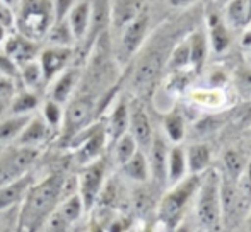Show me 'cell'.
I'll return each instance as SVG.
<instances>
[{"instance_id": "1", "label": "cell", "mask_w": 251, "mask_h": 232, "mask_svg": "<svg viewBox=\"0 0 251 232\" xmlns=\"http://www.w3.org/2000/svg\"><path fill=\"white\" fill-rule=\"evenodd\" d=\"M65 193V179L62 174H50L40 183H33L21 202L19 231L40 232L56 210Z\"/></svg>"}, {"instance_id": "2", "label": "cell", "mask_w": 251, "mask_h": 232, "mask_svg": "<svg viewBox=\"0 0 251 232\" xmlns=\"http://www.w3.org/2000/svg\"><path fill=\"white\" fill-rule=\"evenodd\" d=\"M221 174L215 169H208L201 174L200 186L197 191L195 212L203 231L215 232L222 222V202H221Z\"/></svg>"}, {"instance_id": "3", "label": "cell", "mask_w": 251, "mask_h": 232, "mask_svg": "<svg viewBox=\"0 0 251 232\" xmlns=\"http://www.w3.org/2000/svg\"><path fill=\"white\" fill-rule=\"evenodd\" d=\"M200 178L201 176L188 174L179 183L173 185L171 189L161 198L157 205V217L168 229H173L181 220H185L186 209L199 191Z\"/></svg>"}, {"instance_id": "4", "label": "cell", "mask_w": 251, "mask_h": 232, "mask_svg": "<svg viewBox=\"0 0 251 232\" xmlns=\"http://www.w3.org/2000/svg\"><path fill=\"white\" fill-rule=\"evenodd\" d=\"M53 23L51 0H23L19 14L21 36L40 40L50 31Z\"/></svg>"}, {"instance_id": "5", "label": "cell", "mask_w": 251, "mask_h": 232, "mask_svg": "<svg viewBox=\"0 0 251 232\" xmlns=\"http://www.w3.org/2000/svg\"><path fill=\"white\" fill-rule=\"evenodd\" d=\"M106 161L98 159L91 164H86L77 179V193L84 203V209L91 210L100 198L102 188L106 185Z\"/></svg>"}, {"instance_id": "6", "label": "cell", "mask_w": 251, "mask_h": 232, "mask_svg": "<svg viewBox=\"0 0 251 232\" xmlns=\"http://www.w3.org/2000/svg\"><path fill=\"white\" fill-rule=\"evenodd\" d=\"M40 156V150L34 147H14L0 157V185L23 178L29 173L31 166Z\"/></svg>"}, {"instance_id": "7", "label": "cell", "mask_w": 251, "mask_h": 232, "mask_svg": "<svg viewBox=\"0 0 251 232\" xmlns=\"http://www.w3.org/2000/svg\"><path fill=\"white\" fill-rule=\"evenodd\" d=\"M94 113V103L89 96H79L72 99L63 111V139L72 140L75 135H79L84 128H87L91 118Z\"/></svg>"}, {"instance_id": "8", "label": "cell", "mask_w": 251, "mask_h": 232, "mask_svg": "<svg viewBox=\"0 0 251 232\" xmlns=\"http://www.w3.org/2000/svg\"><path fill=\"white\" fill-rule=\"evenodd\" d=\"M106 139L108 135H106V128L102 125L84 128L79 135L70 140L77 149V161L86 166V164L101 159V154L106 147Z\"/></svg>"}, {"instance_id": "9", "label": "cell", "mask_w": 251, "mask_h": 232, "mask_svg": "<svg viewBox=\"0 0 251 232\" xmlns=\"http://www.w3.org/2000/svg\"><path fill=\"white\" fill-rule=\"evenodd\" d=\"M70 58H72V50L65 46H50L41 51L38 63L43 72V80H51L53 77L62 73L69 65Z\"/></svg>"}, {"instance_id": "10", "label": "cell", "mask_w": 251, "mask_h": 232, "mask_svg": "<svg viewBox=\"0 0 251 232\" xmlns=\"http://www.w3.org/2000/svg\"><path fill=\"white\" fill-rule=\"evenodd\" d=\"M33 186V176L29 173L5 185H0V213L7 212L14 205L21 203L26 196L27 189Z\"/></svg>"}, {"instance_id": "11", "label": "cell", "mask_w": 251, "mask_h": 232, "mask_svg": "<svg viewBox=\"0 0 251 232\" xmlns=\"http://www.w3.org/2000/svg\"><path fill=\"white\" fill-rule=\"evenodd\" d=\"M128 128H130V135L133 137L137 145L142 147V149H149L152 139H154V133H152L149 115H147L146 110H144L142 106H139V104H135V106L130 110Z\"/></svg>"}, {"instance_id": "12", "label": "cell", "mask_w": 251, "mask_h": 232, "mask_svg": "<svg viewBox=\"0 0 251 232\" xmlns=\"http://www.w3.org/2000/svg\"><path fill=\"white\" fill-rule=\"evenodd\" d=\"M151 156H149V169H151V176L159 186H166L168 185V176H166V171H168V145H166L164 139L161 137H154L152 139V143L149 147Z\"/></svg>"}, {"instance_id": "13", "label": "cell", "mask_w": 251, "mask_h": 232, "mask_svg": "<svg viewBox=\"0 0 251 232\" xmlns=\"http://www.w3.org/2000/svg\"><path fill=\"white\" fill-rule=\"evenodd\" d=\"M147 26H149V16H147V12H140L132 23L125 26V33H123L122 38V48L126 57L133 55L140 48L144 38H146Z\"/></svg>"}, {"instance_id": "14", "label": "cell", "mask_w": 251, "mask_h": 232, "mask_svg": "<svg viewBox=\"0 0 251 232\" xmlns=\"http://www.w3.org/2000/svg\"><path fill=\"white\" fill-rule=\"evenodd\" d=\"M38 53L36 45L24 36H14L7 41L5 45V57L14 63V65H26L29 62H34Z\"/></svg>"}, {"instance_id": "15", "label": "cell", "mask_w": 251, "mask_h": 232, "mask_svg": "<svg viewBox=\"0 0 251 232\" xmlns=\"http://www.w3.org/2000/svg\"><path fill=\"white\" fill-rule=\"evenodd\" d=\"M48 135H50V126L45 123L43 118L34 116V118L29 119V123L23 130V133L17 137V145L38 149V145L43 143L48 139Z\"/></svg>"}, {"instance_id": "16", "label": "cell", "mask_w": 251, "mask_h": 232, "mask_svg": "<svg viewBox=\"0 0 251 232\" xmlns=\"http://www.w3.org/2000/svg\"><path fill=\"white\" fill-rule=\"evenodd\" d=\"M79 77L80 73L77 69L63 70L51 87V101H55L60 106L65 104L70 99V96H72L74 89H75L77 82H79Z\"/></svg>"}, {"instance_id": "17", "label": "cell", "mask_w": 251, "mask_h": 232, "mask_svg": "<svg viewBox=\"0 0 251 232\" xmlns=\"http://www.w3.org/2000/svg\"><path fill=\"white\" fill-rule=\"evenodd\" d=\"M89 19H91V7L87 2L75 3L72 7V10L69 12L67 24H69L74 40H82L86 36L87 29H89Z\"/></svg>"}, {"instance_id": "18", "label": "cell", "mask_w": 251, "mask_h": 232, "mask_svg": "<svg viewBox=\"0 0 251 232\" xmlns=\"http://www.w3.org/2000/svg\"><path fill=\"white\" fill-rule=\"evenodd\" d=\"M210 161L212 154L205 143H195L188 149L186 152V167H188V174L201 176L210 169Z\"/></svg>"}, {"instance_id": "19", "label": "cell", "mask_w": 251, "mask_h": 232, "mask_svg": "<svg viewBox=\"0 0 251 232\" xmlns=\"http://www.w3.org/2000/svg\"><path fill=\"white\" fill-rule=\"evenodd\" d=\"M140 0H116L111 9V21L115 27H125L130 24L140 12H142Z\"/></svg>"}, {"instance_id": "20", "label": "cell", "mask_w": 251, "mask_h": 232, "mask_svg": "<svg viewBox=\"0 0 251 232\" xmlns=\"http://www.w3.org/2000/svg\"><path fill=\"white\" fill-rule=\"evenodd\" d=\"M128 121H130V110L125 101H120L115 106V110H113L111 116H109L106 135H108L113 142H116L120 137L128 133Z\"/></svg>"}, {"instance_id": "21", "label": "cell", "mask_w": 251, "mask_h": 232, "mask_svg": "<svg viewBox=\"0 0 251 232\" xmlns=\"http://www.w3.org/2000/svg\"><path fill=\"white\" fill-rule=\"evenodd\" d=\"M168 185L173 186L179 183L183 178L188 176V167H186V154L181 147H173L168 152Z\"/></svg>"}, {"instance_id": "22", "label": "cell", "mask_w": 251, "mask_h": 232, "mask_svg": "<svg viewBox=\"0 0 251 232\" xmlns=\"http://www.w3.org/2000/svg\"><path fill=\"white\" fill-rule=\"evenodd\" d=\"M208 27H210V41L214 51L222 53V51L227 50L229 45H231V34H229L227 27L224 26L217 12H212L208 16Z\"/></svg>"}, {"instance_id": "23", "label": "cell", "mask_w": 251, "mask_h": 232, "mask_svg": "<svg viewBox=\"0 0 251 232\" xmlns=\"http://www.w3.org/2000/svg\"><path fill=\"white\" fill-rule=\"evenodd\" d=\"M84 203L82 200H80L79 193H72V195H67L62 198V202L58 203V207H56L55 212L58 213L60 217H62L63 220H65L67 224H70L72 226L74 222H77V220L82 217L84 213Z\"/></svg>"}, {"instance_id": "24", "label": "cell", "mask_w": 251, "mask_h": 232, "mask_svg": "<svg viewBox=\"0 0 251 232\" xmlns=\"http://www.w3.org/2000/svg\"><path fill=\"white\" fill-rule=\"evenodd\" d=\"M122 167H123V174L135 183H147L151 178L149 161H147V157L140 150H137L135 156L128 162L123 164Z\"/></svg>"}, {"instance_id": "25", "label": "cell", "mask_w": 251, "mask_h": 232, "mask_svg": "<svg viewBox=\"0 0 251 232\" xmlns=\"http://www.w3.org/2000/svg\"><path fill=\"white\" fill-rule=\"evenodd\" d=\"M29 119V115H12L10 118L0 121V142L16 140L23 133V130L26 128Z\"/></svg>"}, {"instance_id": "26", "label": "cell", "mask_w": 251, "mask_h": 232, "mask_svg": "<svg viewBox=\"0 0 251 232\" xmlns=\"http://www.w3.org/2000/svg\"><path fill=\"white\" fill-rule=\"evenodd\" d=\"M188 46H190V65L193 67L195 72H200L201 67L207 58V40H205V34L201 31H195V33L190 36Z\"/></svg>"}, {"instance_id": "27", "label": "cell", "mask_w": 251, "mask_h": 232, "mask_svg": "<svg viewBox=\"0 0 251 232\" xmlns=\"http://www.w3.org/2000/svg\"><path fill=\"white\" fill-rule=\"evenodd\" d=\"M159 69H161V57L157 53H151L146 58H142L135 72V86H147L152 82L154 77L157 75Z\"/></svg>"}, {"instance_id": "28", "label": "cell", "mask_w": 251, "mask_h": 232, "mask_svg": "<svg viewBox=\"0 0 251 232\" xmlns=\"http://www.w3.org/2000/svg\"><path fill=\"white\" fill-rule=\"evenodd\" d=\"M139 150V145L133 140V137L130 133H125L123 137H120L115 142V159L120 166H123L125 162H128Z\"/></svg>"}, {"instance_id": "29", "label": "cell", "mask_w": 251, "mask_h": 232, "mask_svg": "<svg viewBox=\"0 0 251 232\" xmlns=\"http://www.w3.org/2000/svg\"><path fill=\"white\" fill-rule=\"evenodd\" d=\"M164 130L168 133L169 140L175 143L181 142L185 137V119L179 111H171L164 118Z\"/></svg>"}, {"instance_id": "30", "label": "cell", "mask_w": 251, "mask_h": 232, "mask_svg": "<svg viewBox=\"0 0 251 232\" xmlns=\"http://www.w3.org/2000/svg\"><path fill=\"white\" fill-rule=\"evenodd\" d=\"M38 104H40V101H38L36 94L29 93V91L19 93L12 99V103H10V113L12 115H29L31 111L36 110Z\"/></svg>"}, {"instance_id": "31", "label": "cell", "mask_w": 251, "mask_h": 232, "mask_svg": "<svg viewBox=\"0 0 251 232\" xmlns=\"http://www.w3.org/2000/svg\"><path fill=\"white\" fill-rule=\"evenodd\" d=\"M224 164H226V169H227V174L232 181L239 179V176L245 173L246 169V157L243 156L239 150H227L224 154Z\"/></svg>"}, {"instance_id": "32", "label": "cell", "mask_w": 251, "mask_h": 232, "mask_svg": "<svg viewBox=\"0 0 251 232\" xmlns=\"http://www.w3.org/2000/svg\"><path fill=\"white\" fill-rule=\"evenodd\" d=\"M106 0H98L94 10H91V19H89V29L91 36L96 38L98 34L102 31V27L106 26V21H108V9H106Z\"/></svg>"}, {"instance_id": "33", "label": "cell", "mask_w": 251, "mask_h": 232, "mask_svg": "<svg viewBox=\"0 0 251 232\" xmlns=\"http://www.w3.org/2000/svg\"><path fill=\"white\" fill-rule=\"evenodd\" d=\"M48 40L51 41L53 46H65V48H70L69 45L72 43L74 36L70 33V27L67 24V21H56L55 26L50 27L48 31Z\"/></svg>"}, {"instance_id": "34", "label": "cell", "mask_w": 251, "mask_h": 232, "mask_svg": "<svg viewBox=\"0 0 251 232\" xmlns=\"http://www.w3.org/2000/svg\"><path fill=\"white\" fill-rule=\"evenodd\" d=\"M21 77H23L24 84L29 89H34L36 86H40L43 80V72L38 62H29L26 65H21Z\"/></svg>"}, {"instance_id": "35", "label": "cell", "mask_w": 251, "mask_h": 232, "mask_svg": "<svg viewBox=\"0 0 251 232\" xmlns=\"http://www.w3.org/2000/svg\"><path fill=\"white\" fill-rule=\"evenodd\" d=\"M186 65H190V46L188 41H183L173 51L171 58H169V67L173 70H181Z\"/></svg>"}, {"instance_id": "36", "label": "cell", "mask_w": 251, "mask_h": 232, "mask_svg": "<svg viewBox=\"0 0 251 232\" xmlns=\"http://www.w3.org/2000/svg\"><path fill=\"white\" fill-rule=\"evenodd\" d=\"M227 19L236 27L243 26L246 23V0H231L229 2Z\"/></svg>"}, {"instance_id": "37", "label": "cell", "mask_w": 251, "mask_h": 232, "mask_svg": "<svg viewBox=\"0 0 251 232\" xmlns=\"http://www.w3.org/2000/svg\"><path fill=\"white\" fill-rule=\"evenodd\" d=\"M43 119L50 128H56V126L62 125V119H63V111L62 106L56 104L55 101H47L43 108Z\"/></svg>"}, {"instance_id": "38", "label": "cell", "mask_w": 251, "mask_h": 232, "mask_svg": "<svg viewBox=\"0 0 251 232\" xmlns=\"http://www.w3.org/2000/svg\"><path fill=\"white\" fill-rule=\"evenodd\" d=\"M236 82H238L239 91L245 94H251V67H243L236 73Z\"/></svg>"}, {"instance_id": "39", "label": "cell", "mask_w": 251, "mask_h": 232, "mask_svg": "<svg viewBox=\"0 0 251 232\" xmlns=\"http://www.w3.org/2000/svg\"><path fill=\"white\" fill-rule=\"evenodd\" d=\"M16 93V86L14 80L7 75H0V101H7L14 96Z\"/></svg>"}, {"instance_id": "40", "label": "cell", "mask_w": 251, "mask_h": 232, "mask_svg": "<svg viewBox=\"0 0 251 232\" xmlns=\"http://www.w3.org/2000/svg\"><path fill=\"white\" fill-rule=\"evenodd\" d=\"M74 7V0H56V21H65L69 12Z\"/></svg>"}, {"instance_id": "41", "label": "cell", "mask_w": 251, "mask_h": 232, "mask_svg": "<svg viewBox=\"0 0 251 232\" xmlns=\"http://www.w3.org/2000/svg\"><path fill=\"white\" fill-rule=\"evenodd\" d=\"M12 10L9 9L7 3H3V0H0V26L2 27H10L12 26Z\"/></svg>"}, {"instance_id": "42", "label": "cell", "mask_w": 251, "mask_h": 232, "mask_svg": "<svg viewBox=\"0 0 251 232\" xmlns=\"http://www.w3.org/2000/svg\"><path fill=\"white\" fill-rule=\"evenodd\" d=\"M130 224L125 219H115L109 222L108 227H104L106 232H128Z\"/></svg>"}, {"instance_id": "43", "label": "cell", "mask_w": 251, "mask_h": 232, "mask_svg": "<svg viewBox=\"0 0 251 232\" xmlns=\"http://www.w3.org/2000/svg\"><path fill=\"white\" fill-rule=\"evenodd\" d=\"M169 232H193V227H192V224H190L188 220H181V222H179L176 227L169 229Z\"/></svg>"}, {"instance_id": "44", "label": "cell", "mask_w": 251, "mask_h": 232, "mask_svg": "<svg viewBox=\"0 0 251 232\" xmlns=\"http://www.w3.org/2000/svg\"><path fill=\"white\" fill-rule=\"evenodd\" d=\"M87 232H106L104 226H102L101 222H98V220H94V222H91L89 229H87Z\"/></svg>"}, {"instance_id": "45", "label": "cell", "mask_w": 251, "mask_h": 232, "mask_svg": "<svg viewBox=\"0 0 251 232\" xmlns=\"http://www.w3.org/2000/svg\"><path fill=\"white\" fill-rule=\"evenodd\" d=\"M169 2H171L175 7H183V5H188V3H192L193 0H169Z\"/></svg>"}, {"instance_id": "46", "label": "cell", "mask_w": 251, "mask_h": 232, "mask_svg": "<svg viewBox=\"0 0 251 232\" xmlns=\"http://www.w3.org/2000/svg\"><path fill=\"white\" fill-rule=\"evenodd\" d=\"M251 21V0H246V23Z\"/></svg>"}, {"instance_id": "47", "label": "cell", "mask_w": 251, "mask_h": 232, "mask_svg": "<svg viewBox=\"0 0 251 232\" xmlns=\"http://www.w3.org/2000/svg\"><path fill=\"white\" fill-rule=\"evenodd\" d=\"M243 45H245V46H251V31H248V33L245 34V38H243Z\"/></svg>"}, {"instance_id": "48", "label": "cell", "mask_w": 251, "mask_h": 232, "mask_svg": "<svg viewBox=\"0 0 251 232\" xmlns=\"http://www.w3.org/2000/svg\"><path fill=\"white\" fill-rule=\"evenodd\" d=\"M142 232H155V231H154V227H152V226H146Z\"/></svg>"}, {"instance_id": "49", "label": "cell", "mask_w": 251, "mask_h": 232, "mask_svg": "<svg viewBox=\"0 0 251 232\" xmlns=\"http://www.w3.org/2000/svg\"><path fill=\"white\" fill-rule=\"evenodd\" d=\"M246 231L251 232V215L248 217V222H246Z\"/></svg>"}, {"instance_id": "50", "label": "cell", "mask_w": 251, "mask_h": 232, "mask_svg": "<svg viewBox=\"0 0 251 232\" xmlns=\"http://www.w3.org/2000/svg\"><path fill=\"white\" fill-rule=\"evenodd\" d=\"M3 29H5V27L0 26V41H2V38H3Z\"/></svg>"}, {"instance_id": "51", "label": "cell", "mask_w": 251, "mask_h": 232, "mask_svg": "<svg viewBox=\"0 0 251 232\" xmlns=\"http://www.w3.org/2000/svg\"><path fill=\"white\" fill-rule=\"evenodd\" d=\"M3 3H7V5H10V3H12V0H3Z\"/></svg>"}, {"instance_id": "52", "label": "cell", "mask_w": 251, "mask_h": 232, "mask_svg": "<svg viewBox=\"0 0 251 232\" xmlns=\"http://www.w3.org/2000/svg\"><path fill=\"white\" fill-rule=\"evenodd\" d=\"M193 232H208V231H203V229H199V231H193Z\"/></svg>"}, {"instance_id": "53", "label": "cell", "mask_w": 251, "mask_h": 232, "mask_svg": "<svg viewBox=\"0 0 251 232\" xmlns=\"http://www.w3.org/2000/svg\"><path fill=\"white\" fill-rule=\"evenodd\" d=\"M250 63H251V55H250Z\"/></svg>"}, {"instance_id": "54", "label": "cell", "mask_w": 251, "mask_h": 232, "mask_svg": "<svg viewBox=\"0 0 251 232\" xmlns=\"http://www.w3.org/2000/svg\"><path fill=\"white\" fill-rule=\"evenodd\" d=\"M245 232H248V231H245Z\"/></svg>"}, {"instance_id": "55", "label": "cell", "mask_w": 251, "mask_h": 232, "mask_svg": "<svg viewBox=\"0 0 251 232\" xmlns=\"http://www.w3.org/2000/svg\"><path fill=\"white\" fill-rule=\"evenodd\" d=\"M0 75H2V73H0Z\"/></svg>"}]
</instances>
